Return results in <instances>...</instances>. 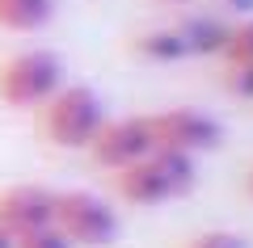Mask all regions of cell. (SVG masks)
<instances>
[{"label": "cell", "mask_w": 253, "mask_h": 248, "mask_svg": "<svg viewBox=\"0 0 253 248\" xmlns=\"http://www.w3.org/2000/svg\"><path fill=\"white\" fill-rule=\"evenodd\" d=\"M194 181H199L194 156L165 151V147H152L144 160L114 173L118 198L131 206H161V202H173V198H186L194 189Z\"/></svg>", "instance_id": "obj_1"}, {"label": "cell", "mask_w": 253, "mask_h": 248, "mask_svg": "<svg viewBox=\"0 0 253 248\" xmlns=\"http://www.w3.org/2000/svg\"><path fill=\"white\" fill-rule=\"evenodd\" d=\"M38 114H42V135L63 151H84L110 118L101 93L89 84H59Z\"/></svg>", "instance_id": "obj_2"}, {"label": "cell", "mask_w": 253, "mask_h": 248, "mask_svg": "<svg viewBox=\"0 0 253 248\" xmlns=\"http://www.w3.org/2000/svg\"><path fill=\"white\" fill-rule=\"evenodd\" d=\"M63 80V59L46 46H26L0 59V101L9 109H42Z\"/></svg>", "instance_id": "obj_3"}, {"label": "cell", "mask_w": 253, "mask_h": 248, "mask_svg": "<svg viewBox=\"0 0 253 248\" xmlns=\"http://www.w3.org/2000/svg\"><path fill=\"white\" fill-rule=\"evenodd\" d=\"M55 227L72 240V248H110L123 231V219L93 189H63L55 194Z\"/></svg>", "instance_id": "obj_4"}, {"label": "cell", "mask_w": 253, "mask_h": 248, "mask_svg": "<svg viewBox=\"0 0 253 248\" xmlns=\"http://www.w3.org/2000/svg\"><path fill=\"white\" fill-rule=\"evenodd\" d=\"M152 126V143L165 151H181V156H203V151H215L224 139V126L215 114H203V109H161V114H148Z\"/></svg>", "instance_id": "obj_5"}, {"label": "cell", "mask_w": 253, "mask_h": 248, "mask_svg": "<svg viewBox=\"0 0 253 248\" xmlns=\"http://www.w3.org/2000/svg\"><path fill=\"white\" fill-rule=\"evenodd\" d=\"M152 147L156 143H152L148 114H131V118H106V126L93 135V143L84 151H89V160L97 164V169L118 173V169H126V164L144 160Z\"/></svg>", "instance_id": "obj_6"}, {"label": "cell", "mask_w": 253, "mask_h": 248, "mask_svg": "<svg viewBox=\"0 0 253 248\" xmlns=\"http://www.w3.org/2000/svg\"><path fill=\"white\" fill-rule=\"evenodd\" d=\"M51 223H55V189L34 185V181L0 189V227L13 240L26 236V231L51 227Z\"/></svg>", "instance_id": "obj_7"}, {"label": "cell", "mask_w": 253, "mask_h": 248, "mask_svg": "<svg viewBox=\"0 0 253 248\" xmlns=\"http://www.w3.org/2000/svg\"><path fill=\"white\" fill-rule=\"evenodd\" d=\"M177 26V34H181V46H186V59H211V55H219L224 51V42H228V21H219V17H203V13H190V17H181V21H173Z\"/></svg>", "instance_id": "obj_8"}, {"label": "cell", "mask_w": 253, "mask_h": 248, "mask_svg": "<svg viewBox=\"0 0 253 248\" xmlns=\"http://www.w3.org/2000/svg\"><path fill=\"white\" fill-rule=\"evenodd\" d=\"M59 0H0V30L9 34H38L55 21Z\"/></svg>", "instance_id": "obj_9"}, {"label": "cell", "mask_w": 253, "mask_h": 248, "mask_svg": "<svg viewBox=\"0 0 253 248\" xmlns=\"http://www.w3.org/2000/svg\"><path fill=\"white\" fill-rule=\"evenodd\" d=\"M131 51H135L144 63H177V59H186V46H181L177 26H152V30H139V34L131 38Z\"/></svg>", "instance_id": "obj_10"}, {"label": "cell", "mask_w": 253, "mask_h": 248, "mask_svg": "<svg viewBox=\"0 0 253 248\" xmlns=\"http://www.w3.org/2000/svg\"><path fill=\"white\" fill-rule=\"evenodd\" d=\"M219 59L224 63H249L253 68V17L228 26V42H224V51H219Z\"/></svg>", "instance_id": "obj_11"}, {"label": "cell", "mask_w": 253, "mask_h": 248, "mask_svg": "<svg viewBox=\"0 0 253 248\" xmlns=\"http://www.w3.org/2000/svg\"><path fill=\"white\" fill-rule=\"evenodd\" d=\"M224 89L241 101H253V68L249 63H224Z\"/></svg>", "instance_id": "obj_12"}, {"label": "cell", "mask_w": 253, "mask_h": 248, "mask_svg": "<svg viewBox=\"0 0 253 248\" xmlns=\"http://www.w3.org/2000/svg\"><path fill=\"white\" fill-rule=\"evenodd\" d=\"M13 248H72V240L63 236L59 227H38V231H26V236L13 240Z\"/></svg>", "instance_id": "obj_13"}, {"label": "cell", "mask_w": 253, "mask_h": 248, "mask_svg": "<svg viewBox=\"0 0 253 248\" xmlns=\"http://www.w3.org/2000/svg\"><path fill=\"white\" fill-rule=\"evenodd\" d=\"M186 248H249V240L236 236V231L215 227V231H199V236H190Z\"/></svg>", "instance_id": "obj_14"}, {"label": "cell", "mask_w": 253, "mask_h": 248, "mask_svg": "<svg viewBox=\"0 0 253 248\" xmlns=\"http://www.w3.org/2000/svg\"><path fill=\"white\" fill-rule=\"evenodd\" d=\"M219 4H224L228 13H241V17H249V13H253V0H219Z\"/></svg>", "instance_id": "obj_15"}, {"label": "cell", "mask_w": 253, "mask_h": 248, "mask_svg": "<svg viewBox=\"0 0 253 248\" xmlns=\"http://www.w3.org/2000/svg\"><path fill=\"white\" fill-rule=\"evenodd\" d=\"M0 248H13V236H9L4 227H0Z\"/></svg>", "instance_id": "obj_16"}, {"label": "cell", "mask_w": 253, "mask_h": 248, "mask_svg": "<svg viewBox=\"0 0 253 248\" xmlns=\"http://www.w3.org/2000/svg\"><path fill=\"white\" fill-rule=\"evenodd\" d=\"M245 185H249V194H253V169H249V181H245Z\"/></svg>", "instance_id": "obj_17"}, {"label": "cell", "mask_w": 253, "mask_h": 248, "mask_svg": "<svg viewBox=\"0 0 253 248\" xmlns=\"http://www.w3.org/2000/svg\"><path fill=\"white\" fill-rule=\"evenodd\" d=\"M165 4H181V0H165Z\"/></svg>", "instance_id": "obj_18"}]
</instances>
